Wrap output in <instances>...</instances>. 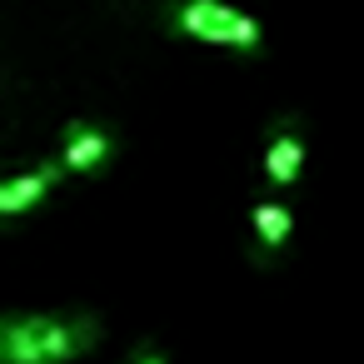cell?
<instances>
[{"mask_svg":"<svg viewBox=\"0 0 364 364\" xmlns=\"http://www.w3.org/2000/svg\"><path fill=\"white\" fill-rule=\"evenodd\" d=\"M105 339L100 314H6L0 319V364H75Z\"/></svg>","mask_w":364,"mask_h":364,"instance_id":"cell-1","label":"cell"},{"mask_svg":"<svg viewBox=\"0 0 364 364\" xmlns=\"http://www.w3.org/2000/svg\"><path fill=\"white\" fill-rule=\"evenodd\" d=\"M170 26L190 41H205L215 50H240V55H259L264 50V31L250 11L230 6V0H175L170 6Z\"/></svg>","mask_w":364,"mask_h":364,"instance_id":"cell-2","label":"cell"},{"mask_svg":"<svg viewBox=\"0 0 364 364\" xmlns=\"http://www.w3.org/2000/svg\"><path fill=\"white\" fill-rule=\"evenodd\" d=\"M304 155H309V140H304V120L289 110V115H279L274 120V135H269V145H264V180L269 185H294L299 180V170H304Z\"/></svg>","mask_w":364,"mask_h":364,"instance_id":"cell-3","label":"cell"},{"mask_svg":"<svg viewBox=\"0 0 364 364\" xmlns=\"http://www.w3.org/2000/svg\"><path fill=\"white\" fill-rule=\"evenodd\" d=\"M289 235H294L289 205L259 200V205L250 210V264H255V269H269V264L289 250Z\"/></svg>","mask_w":364,"mask_h":364,"instance_id":"cell-4","label":"cell"},{"mask_svg":"<svg viewBox=\"0 0 364 364\" xmlns=\"http://www.w3.org/2000/svg\"><path fill=\"white\" fill-rule=\"evenodd\" d=\"M60 175H65V165H31V170H16L11 180H0V215H6V220L31 215L60 185Z\"/></svg>","mask_w":364,"mask_h":364,"instance_id":"cell-5","label":"cell"},{"mask_svg":"<svg viewBox=\"0 0 364 364\" xmlns=\"http://www.w3.org/2000/svg\"><path fill=\"white\" fill-rule=\"evenodd\" d=\"M115 130H105V125H70V140H65V150H60V165L65 170H75V175H95L110 155H115Z\"/></svg>","mask_w":364,"mask_h":364,"instance_id":"cell-6","label":"cell"},{"mask_svg":"<svg viewBox=\"0 0 364 364\" xmlns=\"http://www.w3.org/2000/svg\"><path fill=\"white\" fill-rule=\"evenodd\" d=\"M130 364H165V354H160L155 344H135V349H130Z\"/></svg>","mask_w":364,"mask_h":364,"instance_id":"cell-7","label":"cell"}]
</instances>
